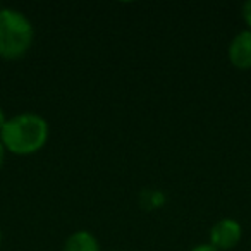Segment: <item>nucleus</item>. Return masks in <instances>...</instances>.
I'll return each mask as SVG.
<instances>
[{"mask_svg":"<svg viewBox=\"0 0 251 251\" xmlns=\"http://www.w3.org/2000/svg\"><path fill=\"white\" fill-rule=\"evenodd\" d=\"M49 140V124L38 114L25 112L7 119L0 131V141L14 155H33L45 147Z\"/></svg>","mask_w":251,"mask_h":251,"instance_id":"obj_1","label":"nucleus"},{"mask_svg":"<svg viewBox=\"0 0 251 251\" xmlns=\"http://www.w3.org/2000/svg\"><path fill=\"white\" fill-rule=\"evenodd\" d=\"M35 29L28 18L16 9H0V57L18 60L28 53Z\"/></svg>","mask_w":251,"mask_h":251,"instance_id":"obj_2","label":"nucleus"},{"mask_svg":"<svg viewBox=\"0 0 251 251\" xmlns=\"http://www.w3.org/2000/svg\"><path fill=\"white\" fill-rule=\"evenodd\" d=\"M243 229L234 219H220L210 229V244L219 251L232 250L239 244Z\"/></svg>","mask_w":251,"mask_h":251,"instance_id":"obj_3","label":"nucleus"},{"mask_svg":"<svg viewBox=\"0 0 251 251\" xmlns=\"http://www.w3.org/2000/svg\"><path fill=\"white\" fill-rule=\"evenodd\" d=\"M229 60L236 69H251V29H244L229 45Z\"/></svg>","mask_w":251,"mask_h":251,"instance_id":"obj_4","label":"nucleus"},{"mask_svg":"<svg viewBox=\"0 0 251 251\" xmlns=\"http://www.w3.org/2000/svg\"><path fill=\"white\" fill-rule=\"evenodd\" d=\"M62 251H100V244L91 232L77 230L66 239Z\"/></svg>","mask_w":251,"mask_h":251,"instance_id":"obj_5","label":"nucleus"},{"mask_svg":"<svg viewBox=\"0 0 251 251\" xmlns=\"http://www.w3.org/2000/svg\"><path fill=\"white\" fill-rule=\"evenodd\" d=\"M167 201V196H165L164 191L155 188H147L140 193V206L147 212H153V210H158L165 205Z\"/></svg>","mask_w":251,"mask_h":251,"instance_id":"obj_6","label":"nucleus"},{"mask_svg":"<svg viewBox=\"0 0 251 251\" xmlns=\"http://www.w3.org/2000/svg\"><path fill=\"white\" fill-rule=\"evenodd\" d=\"M241 16H243V21L246 23V26L251 29V0H246L241 9Z\"/></svg>","mask_w":251,"mask_h":251,"instance_id":"obj_7","label":"nucleus"},{"mask_svg":"<svg viewBox=\"0 0 251 251\" xmlns=\"http://www.w3.org/2000/svg\"><path fill=\"white\" fill-rule=\"evenodd\" d=\"M191 251H219V250H215V248H213L212 244L203 243V244H198V246H195Z\"/></svg>","mask_w":251,"mask_h":251,"instance_id":"obj_8","label":"nucleus"},{"mask_svg":"<svg viewBox=\"0 0 251 251\" xmlns=\"http://www.w3.org/2000/svg\"><path fill=\"white\" fill-rule=\"evenodd\" d=\"M5 147H4V143L0 141V169H2V165H4V162H5Z\"/></svg>","mask_w":251,"mask_h":251,"instance_id":"obj_9","label":"nucleus"},{"mask_svg":"<svg viewBox=\"0 0 251 251\" xmlns=\"http://www.w3.org/2000/svg\"><path fill=\"white\" fill-rule=\"evenodd\" d=\"M5 122H7V117H5L4 110H2V107H0V131H2V127L5 126Z\"/></svg>","mask_w":251,"mask_h":251,"instance_id":"obj_10","label":"nucleus"},{"mask_svg":"<svg viewBox=\"0 0 251 251\" xmlns=\"http://www.w3.org/2000/svg\"><path fill=\"white\" fill-rule=\"evenodd\" d=\"M0 244H2V230H0Z\"/></svg>","mask_w":251,"mask_h":251,"instance_id":"obj_11","label":"nucleus"}]
</instances>
